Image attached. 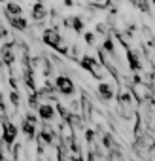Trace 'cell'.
<instances>
[{"label": "cell", "mask_w": 155, "mask_h": 161, "mask_svg": "<svg viewBox=\"0 0 155 161\" xmlns=\"http://www.w3.org/2000/svg\"><path fill=\"white\" fill-rule=\"evenodd\" d=\"M62 40H64V38L61 36V32H59L57 29H53V27H49V29H44V31H42V42H44L45 46L53 47V49H55Z\"/></svg>", "instance_id": "2"}, {"label": "cell", "mask_w": 155, "mask_h": 161, "mask_svg": "<svg viewBox=\"0 0 155 161\" xmlns=\"http://www.w3.org/2000/svg\"><path fill=\"white\" fill-rule=\"evenodd\" d=\"M38 2H42V0H38Z\"/></svg>", "instance_id": "13"}, {"label": "cell", "mask_w": 155, "mask_h": 161, "mask_svg": "<svg viewBox=\"0 0 155 161\" xmlns=\"http://www.w3.org/2000/svg\"><path fill=\"white\" fill-rule=\"evenodd\" d=\"M36 127H38V125L30 123L29 119H23V123H21V131L25 133V136H27V140H29V142L36 136Z\"/></svg>", "instance_id": "8"}, {"label": "cell", "mask_w": 155, "mask_h": 161, "mask_svg": "<svg viewBox=\"0 0 155 161\" xmlns=\"http://www.w3.org/2000/svg\"><path fill=\"white\" fill-rule=\"evenodd\" d=\"M36 110H38V118H40L44 123H49V121L57 116V114H55V106H53L51 103H40Z\"/></svg>", "instance_id": "3"}, {"label": "cell", "mask_w": 155, "mask_h": 161, "mask_svg": "<svg viewBox=\"0 0 155 161\" xmlns=\"http://www.w3.org/2000/svg\"><path fill=\"white\" fill-rule=\"evenodd\" d=\"M0 2H4V0H0Z\"/></svg>", "instance_id": "12"}, {"label": "cell", "mask_w": 155, "mask_h": 161, "mask_svg": "<svg viewBox=\"0 0 155 161\" xmlns=\"http://www.w3.org/2000/svg\"><path fill=\"white\" fill-rule=\"evenodd\" d=\"M64 6H66V8H72V6H74V0H64Z\"/></svg>", "instance_id": "11"}, {"label": "cell", "mask_w": 155, "mask_h": 161, "mask_svg": "<svg viewBox=\"0 0 155 161\" xmlns=\"http://www.w3.org/2000/svg\"><path fill=\"white\" fill-rule=\"evenodd\" d=\"M10 19V25L15 29V31H19V32H25L27 29H29V21L23 17V15H17V17H8Z\"/></svg>", "instance_id": "6"}, {"label": "cell", "mask_w": 155, "mask_h": 161, "mask_svg": "<svg viewBox=\"0 0 155 161\" xmlns=\"http://www.w3.org/2000/svg\"><path fill=\"white\" fill-rule=\"evenodd\" d=\"M30 17H32V21H36V23L45 21V19H47V8H45L42 2H36V4L32 6V10H30Z\"/></svg>", "instance_id": "5"}, {"label": "cell", "mask_w": 155, "mask_h": 161, "mask_svg": "<svg viewBox=\"0 0 155 161\" xmlns=\"http://www.w3.org/2000/svg\"><path fill=\"white\" fill-rule=\"evenodd\" d=\"M15 2H17V0H15Z\"/></svg>", "instance_id": "14"}, {"label": "cell", "mask_w": 155, "mask_h": 161, "mask_svg": "<svg viewBox=\"0 0 155 161\" xmlns=\"http://www.w3.org/2000/svg\"><path fill=\"white\" fill-rule=\"evenodd\" d=\"M53 87H55L57 93H61V95H64V97H70V95L76 93V86H74V82H72V78H68L66 74H59V76L55 78Z\"/></svg>", "instance_id": "1"}, {"label": "cell", "mask_w": 155, "mask_h": 161, "mask_svg": "<svg viewBox=\"0 0 155 161\" xmlns=\"http://www.w3.org/2000/svg\"><path fill=\"white\" fill-rule=\"evenodd\" d=\"M68 21H70V31L76 32V34H80L83 31V27H85V23H83L82 17H68Z\"/></svg>", "instance_id": "9"}, {"label": "cell", "mask_w": 155, "mask_h": 161, "mask_svg": "<svg viewBox=\"0 0 155 161\" xmlns=\"http://www.w3.org/2000/svg\"><path fill=\"white\" fill-rule=\"evenodd\" d=\"M83 38H85V44H87V46H91V47L97 46V34H95V32H85Z\"/></svg>", "instance_id": "10"}, {"label": "cell", "mask_w": 155, "mask_h": 161, "mask_svg": "<svg viewBox=\"0 0 155 161\" xmlns=\"http://www.w3.org/2000/svg\"><path fill=\"white\" fill-rule=\"evenodd\" d=\"M6 17H17V15H23V8L21 4H17L15 0H12V2L6 4Z\"/></svg>", "instance_id": "7"}, {"label": "cell", "mask_w": 155, "mask_h": 161, "mask_svg": "<svg viewBox=\"0 0 155 161\" xmlns=\"http://www.w3.org/2000/svg\"><path fill=\"white\" fill-rule=\"evenodd\" d=\"M97 89H99V95H100V99L104 103H108V101H112L115 97V87L112 86V82H99Z\"/></svg>", "instance_id": "4"}]
</instances>
